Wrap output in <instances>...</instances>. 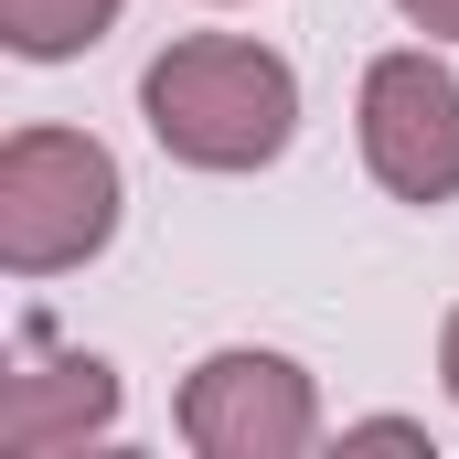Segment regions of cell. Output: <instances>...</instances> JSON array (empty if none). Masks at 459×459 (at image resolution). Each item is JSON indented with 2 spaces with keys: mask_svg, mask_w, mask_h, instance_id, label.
Returning a JSON list of instances; mask_svg holds the SVG:
<instances>
[{
  "mask_svg": "<svg viewBox=\"0 0 459 459\" xmlns=\"http://www.w3.org/2000/svg\"><path fill=\"white\" fill-rule=\"evenodd\" d=\"M363 171L395 204H459V75L438 54H374L363 65Z\"/></svg>",
  "mask_w": 459,
  "mask_h": 459,
  "instance_id": "3957f363",
  "label": "cell"
},
{
  "mask_svg": "<svg viewBox=\"0 0 459 459\" xmlns=\"http://www.w3.org/2000/svg\"><path fill=\"white\" fill-rule=\"evenodd\" d=\"M417 32H438V43H459V0H395Z\"/></svg>",
  "mask_w": 459,
  "mask_h": 459,
  "instance_id": "ba28073f",
  "label": "cell"
},
{
  "mask_svg": "<svg viewBox=\"0 0 459 459\" xmlns=\"http://www.w3.org/2000/svg\"><path fill=\"white\" fill-rule=\"evenodd\" d=\"M117 428V363L97 352H22L0 374V459H65Z\"/></svg>",
  "mask_w": 459,
  "mask_h": 459,
  "instance_id": "5b68a950",
  "label": "cell"
},
{
  "mask_svg": "<svg viewBox=\"0 0 459 459\" xmlns=\"http://www.w3.org/2000/svg\"><path fill=\"white\" fill-rule=\"evenodd\" d=\"M117 204H128V182H117L108 139H86V128L0 139V267L11 278H65V267L108 256Z\"/></svg>",
  "mask_w": 459,
  "mask_h": 459,
  "instance_id": "7a4b0ae2",
  "label": "cell"
},
{
  "mask_svg": "<svg viewBox=\"0 0 459 459\" xmlns=\"http://www.w3.org/2000/svg\"><path fill=\"white\" fill-rule=\"evenodd\" d=\"M342 449H417V459H438V438H428V417H352Z\"/></svg>",
  "mask_w": 459,
  "mask_h": 459,
  "instance_id": "52a82bcc",
  "label": "cell"
},
{
  "mask_svg": "<svg viewBox=\"0 0 459 459\" xmlns=\"http://www.w3.org/2000/svg\"><path fill=\"white\" fill-rule=\"evenodd\" d=\"M139 117L182 171H267L299 139V75L246 32H182L171 54H150Z\"/></svg>",
  "mask_w": 459,
  "mask_h": 459,
  "instance_id": "6da1fadb",
  "label": "cell"
},
{
  "mask_svg": "<svg viewBox=\"0 0 459 459\" xmlns=\"http://www.w3.org/2000/svg\"><path fill=\"white\" fill-rule=\"evenodd\" d=\"M182 438L204 459H299L321 438V385L267 342H225L182 374Z\"/></svg>",
  "mask_w": 459,
  "mask_h": 459,
  "instance_id": "277c9868",
  "label": "cell"
},
{
  "mask_svg": "<svg viewBox=\"0 0 459 459\" xmlns=\"http://www.w3.org/2000/svg\"><path fill=\"white\" fill-rule=\"evenodd\" d=\"M438 374H449V395H459V310L438 321Z\"/></svg>",
  "mask_w": 459,
  "mask_h": 459,
  "instance_id": "9c48e42d",
  "label": "cell"
},
{
  "mask_svg": "<svg viewBox=\"0 0 459 459\" xmlns=\"http://www.w3.org/2000/svg\"><path fill=\"white\" fill-rule=\"evenodd\" d=\"M117 0H0V43L22 65H75L86 43H108Z\"/></svg>",
  "mask_w": 459,
  "mask_h": 459,
  "instance_id": "8992f818",
  "label": "cell"
}]
</instances>
